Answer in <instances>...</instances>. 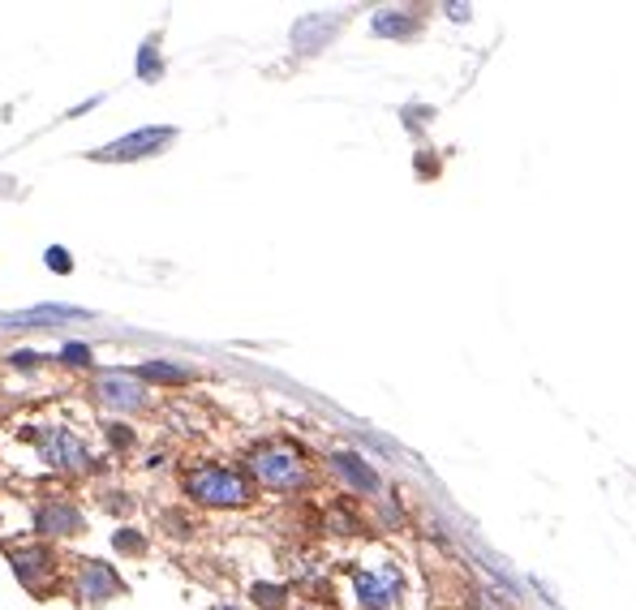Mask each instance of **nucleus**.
Here are the masks:
<instances>
[{
    "label": "nucleus",
    "mask_w": 636,
    "mask_h": 610,
    "mask_svg": "<svg viewBox=\"0 0 636 610\" xmlns=\"http://www.w3.org/2000/svg\"><path fill=\"white\" fill-rule=\"evenodd\" d=\"M9 439H26V447L39 460V469H82L91 452L78 439V430H69L65 421H48V417H31V421H13Z\"/></svg>",
    "instance_id": "f257e3e1"
},
{
    "label": "nucleus",
    "mask_w": 636,
    "mask_h": 610,
    "mask_svg": "<svg viewBox=\"0 0 636 610\" xmlns=\"http://www.w3.org/2000/svg\"><path fill=\"white\" fill-rule=\"evenodd\" d=\"M190 495L198 503H211V507H237L250 499V482L237 473V469H198L185 477Z\"/></svg>",
    "instance_id": "f03ea898"
},
{
    "label": "nucleus",
    "mask_w": 636,
    "mask_h": 610,
    "mask_svg": "<svg viewBox=\"0 0 636 610\" xmlns=\"http://www.w3.org/2000/svg\"><path fill=\"white\" fill-rule=\"evenodd\" d=\"M250 469L263 486H276V490H293L301 486V477H306V469H301V460L288 452V447H263V452L250 456Z\"/></svg>",
    "instance_id": "7ed1b4c3"
},
{
    "label": "nucleus",
    "mask_w": 636,
    "mask_h": 610,
    "mask_svg": "<svg viewBox=\"0 0 636 610\" xmlns=\"http://www.w3.org/2000/svg\"><path fill=\"white\" fill-rule=\"evenodd\" d=\"M172 138H177L172 125H151V129H138V134H125L117 142H108L104 151H95V159H117V164H125V159H147V155L164 151Z\"/></svg>",
    "instance_id": "20e7f679"
},
{
    "label": "nucleus",
    "mask_w": 636,
    "mask_h": 610,
    "mask_svg": "<svg viewBox=\"0 0 636 610\" xmlns=\"http://www.w3.org/2000/svg\"><path fill=\"white\" fill-rule=\"evenodd\" d=\"M69 318H91V310H82V305H35V310L9 314L5 327H52V323H69Z\"/></svg>",
    "instance_id": "39448f33"
},
{
    "label": "nucleus",
    "mask_w": 636,
    "mask_h": 610,
    "mask_svg": "<svg viewBox=\"0 0 636 610\" xmlns=\"http://www.w3.org/2000/svg\"><path fill=\"white\" fill-rule=\"evenodd\" d=\"M357 589L370 606H387L400 593V576H396V568H383L379 576H357Z\"/></svg>",
    "instance_id": "423d86ee"
},
{
    "label": "nucleus",
    "mask_w": 636,
    "mask_h": 610,
    "mask_svg": "<svg viewBox=\"0 0 636 610\" xmlns=\"http://www.w3.org/2000/svg\"><path fill=\"white\" fill-rule=\"evenodd\" d=\"M99 396H104V404H112V409H138V404H142L138 383L121 379V374H108V379L99 383Z\"/></svg>",
    "instance_id": "0eeeda50"
},
{
    "label": "nucleus",
    "mask_w": 636,
    "mask_h": 610,
    "mask_svg": "<svg viewBox=\"0 0 636 610\" xmlns=\"http://www.w3.org/2000/svg\"><path fill=\"white\" fill-rule=\"evenodd\" d=\"M331 464H336V473L344 477V482H353L357 490H379V477H374L370 464H361L353 452H336L331 456Z\"/></svg>",
    "instance_id": "6e6552de"
},
{
    "label": "nucleus",
    "mask_w": 636,
    "mask_h": 610,
    "mask_svg": "<svg viewBox=\"0 0 636 610\" xmlns=\"http://www.w3.org/2000/svg\"><path fill=\"white\" fill-rule=\"evenodd\" d=\"M331 26H336L331 18H318V13H310V18H301V22L293 26V43H297L301 52H314L318 43L331 35Z\"/></svg>",
    "instance_id": "1a4fd4ad"
},
{
    "label": "nucleus",
    "mask_w": 636,
    "mask_h": 610,
    "mask_svg": "<svg viewBox=\"0 0 636 610\" xmlns=\"http://www.w3.org/2000/svg\"><path fill=\"white\" fill-rule=\"evenodd\" d=\"M35 525L48 529V533H74L82 520H78V512H69V507H39V512H35Z\"/></svg>",
    "instance_id": "9d476101"
},
{
    "label": "nucleus",
    "mask_w": 636,
    "mask_h": 610,
    "mask_svg": "<svg viewBox=\"0 0 636 610\" xmlns=\"http://www.w3.org/2000/svg\"><path fill=\"white\" fill-rule=\"evenodd\" d=\"M112 589H117V576L104 572L99 563H91V568H86V580H82V598H99V593H112Z\"/></svg>",
    "instance_id": "9b49d317"
},
{
    "label": "nucleus",
    "mask_w": 636,
    "mask_h": 610,
    "mask_svg": "<svg viewBox=\"0 0 636 610\" xmlns=\"http://www.w3.org/2000/svg\"><path fill=\"white\" fill-rule=\"evenodd\" d=\"M159 74H164V65H159L155 39H147V43H142V52H138V78H147V82H155Z\"/></svg>",
    "instance_id": "f8f14e48"
},
{
    "label": "nucleus",
    "mask_w": 636,
    "mask_h": 610,
    "mask_svg": "<svg viewBox=\"0 0 636 610\" xmlns=\"http://www.w3.org/2000/svg\"><path fill=\"white\" fill-rule=\"evenodd\" d=\"M138 379H155V383H181L185 370L181 366H164V361H147V366L138 370Z\"/></svg>",
    "instance_id": "ddd939ff"
},
{
    "label": "nucleus",
    "mask_w": 636,
    "mask_h": 610,
    "mask_svg": "<svg viewBox=\"0 0 636 610\" xmlns=\"http://www.w3.org/2000/svg\"><path fill=\"white\" fill-rule=\"evenodd\" d=\"M374 31H379V35H409L413 22L400 18V13H396V18H392V13H379V18H374Z\"/></svg>",
    "instance_id": "4468645a"
},
{
    "label": "nucleus",
    "mask_w": 636,
    "mask_h": 610,
    "mask_svg": "<svg viewBox=\"0 0 636 610\" xmlns=\"http://www.w3.org/2000/svg\"><path fill=\"white\" fill-rule=\"evenodd\" d=\"M43 263H48V271H56V275L74 271V258H69V250H61V245H52V250L43 254Z\"/></svg>",
    "instance_id": "2eb2a0df"
},
{
    "label": "nucleus",
    "mask_w": 636,
    "mask_h": 610,
    "mask_svg": "<svg viewBox=\"0 0 636 610\" xmlns=\"http://www.w3.org/2000/svg\"><path fill=\"white\" fill-rule=\"evenodd\" d=\"M86 353H91L86 344H69V348H65V361H74V366H86V361H91Z\"/></svg>",
    "instance_id": "dca6fc26"
},
{
    "label": "nucleus",
    "mask_w": 636,
    "mask_h": 610,
    "mask_svg": "<svg viewBox=\"0 0 636 610\" xmlns=\"http://www.w3.org/2000/svg\"><path fill=\"white\" fill-rule=\"evenodd\" d=\"M117 546H121V550H142V537H134V533H117Z\"/></svg>",
    "instance_id": "f3484780"
}]
</instances>
